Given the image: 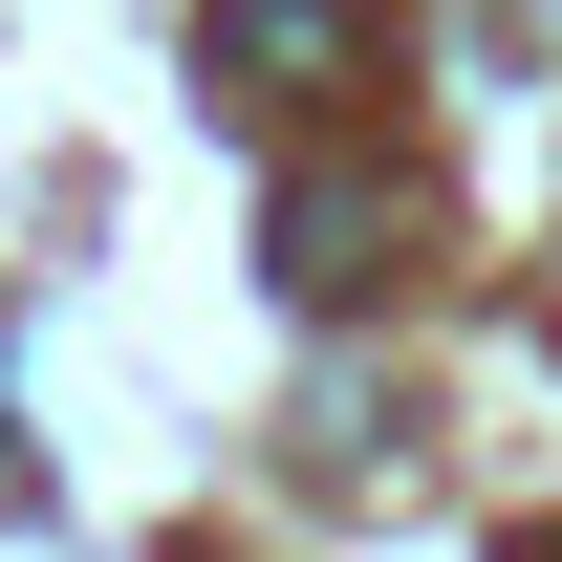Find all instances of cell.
<instances>
[{"label": "cell", "mask_w": 562, "mask_h": 562, "mask_svg": "<svg viewBox=\"0 0 562 562\" xmlns=\"http://www.w3.org/2000/svg\"><path fill=\"white\" fill-rule=\"evenodd\" d=\"M195 44H216V87H281V109H325V87L368 66V22H347V0H216Z\"/></svg>", "instance_id": "1"}, {"label": "cell", "mask_w": 562, "mask_h": 562, "mask_svg": "<svg viewBox=\"0 0 562 562\" xmlns=\"http://www.w3.org/2000/svg\"><path fill=\"white\" fill-rule=\"evenodd\" d=\"M260 260H281V303H347V281L390 260V195H368V173H303V195L260 216Z\"/></svg>", "instance_id": "2"}]
</instances>
